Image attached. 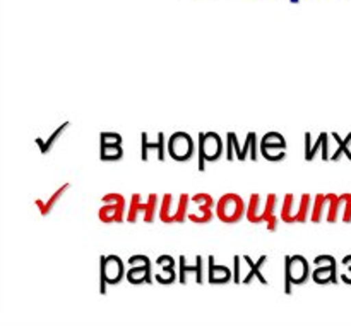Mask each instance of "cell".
Returning <instances> with one entry per match:
<instances>
[{"instance_id":"obj_2","label":"cell","mask_w":351,"mask_h":327,"mask_svg":"<svg viewBox=\"0 0 351 327\" xmlns=\"http://www.w3.org/2000/svg\"><path fill=\"white\" fill-rule=\"evenodd\" d=\"M192 197L189 194H180L177 199V204H175V195L173 194H165L163 201H161L160 216L161 223L165 225H171V223H184L189 219V211H191Z\"/></svg>"},{"instance_id":"obj_30","label":"cell","mask_w":351,"mask_h":327,"mask_svg":"<svg viewBox=\"0 0 351 327\" xmlns=\"http://www.w3.org/2000/svg\"><path fill=\"white\" fill-rule=\"evenodd\" d=\"M240 263H242V256H235L233 259V283L240 284L242 278H240Z\"/></svg>"},{"instance_id":"obj_8","label":"cell","mask_w":351,"mask_h":327,"mask_svg":"<svg viewBox=\"0 0 351 327\" xmlns=\"http://www.w3.org/2000/svg\"><path fill=\"white\" fill-rule=\"evenodd\" d=\"M245 161V160H252L257 161L259 160V147H257V134L256 132H249L247 134V139L243 143V146H240L239 139H237L235 132H228L226 134V160L233 161Z\"/></svg>"},{"instance_id":"obj_18","label":"cell","mask_w":351,"mask_h":327,"mask_svg":"<svg viewBox=\"0 0 351 327\" xmlns=\"http://www.w3.org/2000/svg\"><path fill=\"white\" fill-rule=\"evenodd\" d=\"M156 266L160 267V273L154 274V280L160 284H171L177 281V271H175V266H177V261L173 259L168 254H163L156 259Z\"/></svg>"},{"instance_id":"obj_17","label":"cell","mask_w":351,"mask_h":327,"mask_svg":"<svg viewBox=\"0 0 351 327\" xmlns=\"http://www.w3.org/2000/svg\"><path fill=\"white\" fill-rule=\"evenodd\" d=\"M189 274H194V280L197 284L204 283V257L197 256L195 257V263L192 266H189L185 256H180L178 259V281L182 284H187V276Z\"/></svg>"},{"instance_id":"obj_20","label":"cell","mask_w":351,"mask_h":327,"mask_svg":"<svg viewBox=\"0 0 351 327\" xmlns=\"http://www.w3.org/2000/svg\"><path fill=\"white\" fill-rule=\"evenodd\" d=\"M233 280V273L230 267L218 266L215 263V256L208 257V283L209 284H226Z\"/></svg>"},{"instance_id":"obj_19","label":"cell","mask_w":351,"mask_h":327,"mask_svg":"<svg viewBox=\"0 0 351 327\" xmlns=\"http://www.w3.org/2000/svg\"><path fill=\"white\" fill-rule=\"evenodd\" d=\"M158 153V161H165V154L168 153V146H165V134L158 132V143H149L147 132H141V158L143 161L149 160V151Z\"/></svg>"},{"instance_id":"obj_26","label":"cell","mask_w":351,"mask_h":327,"mask_svg":"<svg viewBox=\"0 0 351 327\" xmlns=\"http://www.w3.org/2000/svg\"><path fill=\"white\" fill-rule=\"evenodd\" d=\"M99 158L101 161H119L123 158L122 144H101L99 146Z\"/></svg>"},{"instance_id":"obj_14","label":"cell","mask_w":351,"mask_h":327,"mask_svg":"<svg viewBox=\"0 0 351 327\" xmlns=\"http://www.w3.org/2000/svg\"><path fill=\"white\" fill-rule=\"evenodd\" d=\"M192 204H195L197 211H189V221L197 223V225H206L211 223L216 215V204L211 194L199 192L192 195Z\"/></svg>"},{"instance_id":"obj_12","label":"cell","mask_w":351,"mask_h":327,"mask_svg":"<svg viewBox=\"0 0 351 327\" xmlns=\"http://www.w3.org/2000/svg\"><path fill=\"white\" fill-rule=\"evenodd\" d=\"M167 146L171 160L178 161V163H185V161L192 160V156L195 154L194 139H192L191 134L182 132V130L171 134Z\"/></svg>"},{"instance_id":"obj_22","label":"cell","mask_w":351,"mask_h":327,"mask_svg":"<svg viewBox=\"0 0 351 327\" xmlns=\"http://www.w3.org/2000/svg\"><path fill=\"white\" fill-rule=\"evenodd\" d=\"M69 189H71V184H64V185H62V187H58L57 191H55L53 194L50 195V199H48V201H41V199H36V201H34V204H36V208H38V211H40V215L41 216H48V215H50L51 209H53L55 206H57V202L60 201L62 197H64V194L69 191Z\"/></svg>"},{"instance_id":"obj_6","label":"cell","mask_w":351,"mask_h":327,"mask_svg":"<svg viewBox=\"0 0 351 327\" xmlns=\"http://www.w3.org/2000/svg\"><path fill=\"white\" fill-rule=\"evenodd\" d=\"M245 215L247 206L239 194L228 192V194L221 195L219 201L216 202V216L225 225H237L245 218Z\"/></svg>"},{"instance_id":"obj_16","label":"cell","mask_w":351,"mask_h":327,"mask_svg":"<svg viewBox=\"0 0 351 327\" xmlns=\"http://www.w3.org/2000/svg\"><path fill=\"white\" fill-rule=\"evenodd\" d=\"M317 153H321L322 161L331 160V154H329V134L321 132L314 143L312 134L305 132V161H314Z\"/></svg>"},{"instance_id":"obj_4","label":"cell","mask_w":351,"mask_h":327,"mask_svg":"<svg viewBox=\"0 0 351 327\" xmlns=\"http://www.w3.org/2000/svg\"><path fill=\"white\" fill-rule=\"evenodd\" d=\"M312 204H314V197L311 194H302L300 202L295 208V194H285L283 206H281L280 219L287 225H293V223H307L311 219Z\"/></svg>"},{"instance_id":"obj_25","label":"cell","mask_w":351,"mask_h":327,"mask_svg":"<svg viewBox=\"0 0 351 327\" xmlns=\"http://www.w3.org/2000/svg\"><path fill=\"white\" fill-rule=\"evenodd\" d=\"M331 137H335V141L338 143V151L335 154H331V161H339L341 156L345 154L346 158L351 161V151H350V144H351V132L346 137H341L338 132H331Z\"/></svg>"},{"instance_id":"obj_31","label":"cell","mask_w":351,"mask_h":327,"mask_svg":"<svg viewBox=\"0 0 351 327\" xmlns=\"http://www.w3.org/2000/svg\"><path fill=\"white\" fill-rule=\"evenodd\" d=\"M291 2H298V0H291Z\"/></svg>"},{"instance_id":"obj_13","label":"cell","mask_w":351,"mask_h":327,"mask_svg":"<svg viewBox=\"0 0 351 327\" xmlns=\"http://www.w3.org/2000/svg\"><path fill=\"white\" fill-rule=\"evenodd\" d=\"M129 266L130 269L127 271V281L130 284H151L153 283V266H151V259L147 256H143V254H137V256L129 257Z\"/></svg>"},{"instance_id":"obj_24","label":"cell","mask_w":351,"mask_h":327,"mask_svg":"<svg viewBox=\"0 0 351 327\" xmlns=\"http://www.w3.org/2000/svg\"><path fill=\"white\" fill-rule=\"evenodd\" d=\"M69 127H71V122H64V123H60V125L57 127V129L53 130V132L50 134V137H48L47 141H43L41 139V137H36V144L38 146H40V151H41V154H48L51 151V147H53V144L57 143L58 141V137L62 136V134L65 132V130L69 129Z\"/></svg>"},{"instance_id":"obj_5","label":"cell","mask_w":351,"mask_h":327,"mask_svg":"<svg viewBox=\"0 0 351 327\" xmlns=\"http://www.w3.org/2000/svg\"><path fill=\"white\" fill-rule=\"evenodd\" d=\"M311 221L319 225L321 221H328L331 225L339 221V195L338 194H315L312 204Z\"/></svg>"},{"instance_id":"obj_27","label":"cell","mask_w":351,"mask_h":327,"mask_svg":"<svg viewBox=\"0 0 351 327\" xmlns=\"http://www.w3.org/2000/svg\"><path fill=\"white\" fill-rule=\"evenodd\" d=\"M339 221L350 225L351 223V194L345 192L339 195Z\"/></svg>"},{"instance_id":"obj_11","label":"cell","mask_w":351,"mask_h":327,"mask_svg":"<svg viewBox=\"0 0 351 327\" xmlns=\"http://www.w3.org/2000/svg\"><path fill=\"white\" fill-rule=\"evenodd\" d=\"M141 194H132L130 195V202L129 208H127V218L125 221L134 225L139 218V215L143 213V221L151 225L154 221V215H156V208H158V194H149L147 195V201L141 202Z\"/></svg>"},{"instance_id":"obj_15","label":"cell","mask_w":351,"mask_h":327,"mask_svg":"<svg viewBox=\"0 0 351 327\" xmlns=\"http://www.w3.org/2000/svg\"><path fill=\"white\" fill-rule=\"evenodd\" d=\"M317 269L312 273V280L317 284H336L339 281L338 278V263L329 254H322L314 259Z\"/></svg>"},{"instance_id":"obj_23","label":"cell","mask_w":351,"mask_h":327,"mask_svg":"<svg viewBox=\"0 0 351 327\" xmlns=\"http://www.w3.org/2000/svg\"><path fill=\"white\" fill-rule=\"evenodd\" d=\"M263 149H288V143L283 134L271 130L261 137V151Z\"/></svg>"},{"instance_id":"obj_29","label":"cell","mask_w":351,"mask_h":327,"mask_svg":"<svg viewBox=\"0 0 351 327\" xmlns=\"http://www.w3.org/2000/svg\"><path fill=\"white\" fill-rule=\"evenodd\" d=\"M99 141L101 144H123V137L119 132H101Z\"/></svg>"},{"instance_id":"obj_3","label":"cell","mask_w":351,"mask_h":327,"mask_svg":"<svg viewBox=\"0 0 351 327\" xmlns=\"http://www.w3.org/2000/svg\"><path fill=\"white\" fill-rule=\"evenodd\" d=\"M311 278V264L304 256H285V295H291V287H302Z\"/></svg>"},{"instance_id":"obj_21","label":"cell","mask_w":351,"mask_h":327,"mask_svg":"<svg viewBox=\"0 0 351 327\" xmlns=\"http://www.w3.org/2000/svg\"><path fill=\"white\" fill-rule=\"evenodd\" d=\"M242 259H243V263H245V266L249 267V273H247L245 278L242 280V284H250L254 280H259L261 284L267 287L269 283H267V280L263 276V273H261L263 266L266 264L267 256H263L259 261H257V263H254L249 256H242Z\"/></svg>"},{"instance_id":"obj_9","label":"cell","mask_w":351,"mask_h":327,"mask_svg":"<svg viewBox=\"0 0 351 327\" xmlns=\"http://www.w3.org/2000/svg\"><path fill=\"white\" fill-rule=\"evenodd\" d=\"M197 154H199V171H206V161H218L226 153L223 141L218 132H199Z\"/></svg>"},{"instance_id":"obj_1","label":"cell","mask_w":351,"mask_h":327,"mask_svg":"<svg viewBox=\"0 0 351 327\" xmlns=\"http://www.w3.org/2000/svg\"><path fill=\"white\" fill-rule=\"evenodd\" d=\"M276 204H278V195L276 194H252L247 204V221L252 225H261L266 223L267 232H276L278 230V216H276Z\"/></svg>"},{"instance_id":"obj_28","label":"cell","mask_w":351,"mask_h":327,"mask_svg":"<svg viewBox=\"0 0 351 327\" xmlns=\"http://www.w3.org/2000/svg\"><path fill=\"white\" fill-rule=\"evenodd\" d=\"M261 154L271 163H278V161H283L287 158V149H263Z\"/></svg>"},{"instance_id":"obj_7","label":"cell","mask_w":351,"mask_h":327,"mask_svg":"<svg viewBox=\"0 0 351 327\" xmlns=\"http://www.w3.org/2000/svg\"><path fill=\"white\" fill-rule=\"evenodd\" d=\"M125 276V266L119 256L99 257V293L106 295V288L119 284Z\"/></svg>"},{"instance_id":"obj_10","label":"cell","mask_w":351,"mask_h":327,"mask_svg":"<svg viewBox=\"0 0 351 327\" xmlns=\"http://www.w3.org/2000/svg\"><path fill=\"white\" fill-rule=\"evenodd\" d=\"M103 206L98 211L99 221L105 225H112V223H123L127 218V201L122 194L119 192H110V194L101 197Z\"/></svg>"}]
</instances>
